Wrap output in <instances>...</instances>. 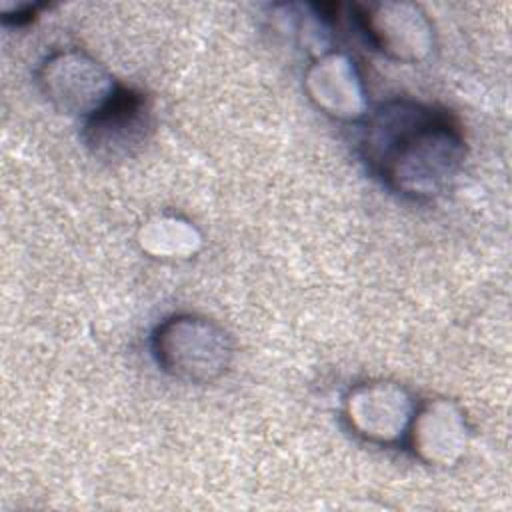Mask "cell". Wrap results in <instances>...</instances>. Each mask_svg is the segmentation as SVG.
I'll use <instances>...</instances> for the list:
<instances>
[{
	"label": "cell",
	"instance_id": "1",
	"mask_svg": "<svg viewBox=\"0 0 512 512\" xmlns=\"http://www.w3.org/2000/svg\"><path fill=\"white\" fill-rule=\"evenodd\" d=\"M360 156L392 192L412 200H432L460 174L466 138L448 110L412 98H394L368 114L360 132Z\"/></svg>",
	"mask_w": 512,
	"mask_h": 512
},
{
	"label": "cell",
	"instance_id": "2",
	"mask_svg": "<svg viewBox=\"0 0 512 512\" xmlns=\"http://www.w3.org/2000/svg\"><path fill=\"white\" fill-rule=\"evenodd\" d=\"M152 354L168 376L186 384H210L222 378L234 358L230 334L198 314H174L152 332Z\"/></svg>",
	"mask_w": 512,
	"mask_h": 512
},
{
	"label": "cell",
	"instance_id": "3",
	"mask_svg": "<svg viewBox=\"0 0 512 512\" xmlns=\"http://www.w3.org/2000/svg\"><path fill=\"white\" fill-rule=\"evenodd\" d=\"M36 82L58 112L84 120L102 108L118 88L106 68L80 50H60L46 56L36 70Z\"/></svg>",
	"mask_w": 512,
	"mask_h": 512
},
{
	"label": "cell",
	"instance_id": "4",
	"mask_svg": "<svg viewBox=\"0 0 512 512\" xmlns=\"http://www.w3.org/2000/svg\"><path fill=\"white\" fill-rule=\"evenodd\" d=\"M152 130L154 116L148 96L118 84L104 106L84 120L82 140L94 156L116 162L136 154Z\"/></svg>",
	"mask_w": 512,
	"mask_h": 512
},
{
	"label": "cell",
	"instance_id": "5",
	"mask_svg": "<svg viewBox=\"0 0 512 512\" xmlns=\"http://www.w3.org/2000/svg\"><path fill=\"white\" fill-rule=\"evenodd\" d=\"M352 12L366 40L392 60L420 62L434 46L432 24L414 4H354Z\"/></svg>",
	"mask_w": 512,
	"mask_h": 512
},
{
	"label": "cell",
	"instance_id": "6",
	"mask_svg": "<svg viewBox=\"0 0 512 512\" xmlns=\"http://www.w3.org/2000/svg\"><path fill=\"white\" fill-rule=\"evenodd\" d=\"M414 412L416 406L408 390L388 380L360 382L344 398L348 426L364 440L376 444L404 440Z\"/></svg>",
	"mask_w": 512,
	"mask_h": 512
},
{
	"label": "cell",
	"instance_id": "7",
	"mask_svg": "<svg viewBox=\"0 0 512 512\" xmlns=\"http://www.w3.org/2000/svg\"><path fill=\"white\" fill-rule=\"evenodd\" d=\"M406 438L422 462L452 466L468 446L466 418L454 402L430 400L416 408Z\"/></svg>",
	"mask_w": 512,
	"mask_h": 512
},
{
	"label": "cell",
	"instance_id": "8",
	"mask_svg": "<svg viewBox=\"0 0 512 512\" xmlns=\"http://www.w3.org/2000/svg\"><path fill=\"white\" fill-rule=\"evenodd\" d=\"M308 98L326 114L342 120H358L366 114L362 78L346 54H324L306 72Z\"/></svg>",
	"mask_w": 512,
	"mask_h": 512
},
{
	"label": "cell",
	"instance_id": "9",
	"mask_svg": "<svg viewBox=\"0 0 512 512\" xmlns=\"http://www.w3.org/2000/svg\"><path fill=\"white\" fill-rule=\"evenodd\" d=\"M140 246L158 258H186L200 246L198 230L180 218L160 216L140 228Z\"/></svg>",
	"mask_w": 512,
	"mask_h": 512
}]
</instances>
